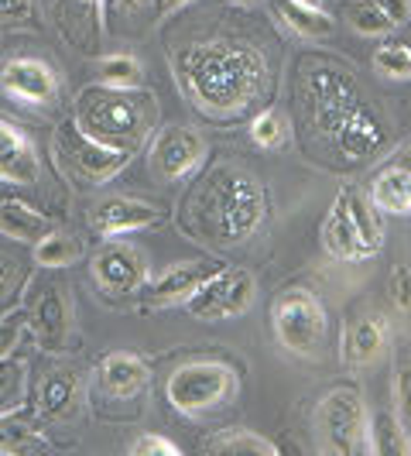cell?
Returning a JSON list of instances; mask_svg holds the SVG:
<instances>
[{"label":"cell","mask_w":411,"mask_h":456,"mask_svg":"<svg viewBox=\"0 0 411 456\" xmlns=\"http://www.w3.org/2000/svg\"><path fill=\"white\" fill-rule=\"evenodd\" d=\"M185 4H192V0H155V11H158L161 18H165V14H175V11H182Z\"/></svg>","instance_id":"42"},{"label":"cell","mask_w":411,"mask_h":456,"mask_svg":"<svg viewBox=\"0 0 411 456\" xmlns=\"http://www.w3.org/2000/svg\"><path fill=\"white\" fill-rule=\"evenodd\" d=\"M31 257L38 268H48V272H62V268H72L79 257H83V240L72 237L66 230H52L45 233L35 248H31Z\"/></svg>","instance_id":"26"},{"label":"cell","mask_w":411,"mask_h":456,"mask_svg":"<svg viewBox=\"0 0 411 456\" xmlns=\"http://www.w3.org/2000/svg\"><path fill=\"white\" fill-rule=\"evenodd\" d=\"M90 274L96 281V289L107 292V296H137L148 285L151 268H148V257H144L141 248L114 237V240H107L100 251L93 254Z\"/></svg>","instance_id":"11"},{"label":"cell","mask_w":411,"mask_h":456,"mask_svg":"<svg viewBox=\"0 0 411 456\" xmlns=\"http://www.w3.org/2000/svg\"><path fill=\"white\" fill-rule=\"evenodd\" d=\"M131 456H179V446L165 436H137L134 443L127 446Z\"/></svg>","instance_id":"38"},{"label":"cell","mask_w":411,"mask_h":456,"mask_svg":"<svg viewBox=\"0 0 411 456\" xmlns=\"http://www.w3.org/2000/svg\"><path fill=\"white\" fill-rule=\"evenodd\" d=\"M302 114L312 134L336 155L346 168H360L377 161L391 148V131L384 117L364 103L360 83L350 69L340 66H309L298 79Z\"/></svg>","instance_id":"1"},{"label":"cell","mask_w":411,"mask_h":456,"mask_svg":"<svg viewBox=\"0 0 411 456\" xmlns=\"http://www.w3.org/2000/svg\"><path fill=\"white\" fill-rule=\"evenodd\" d=\"M288 120L285 114L278 110V107H268V110H261V114L251 120V141L257 148H264V151H278V148H285L288 144Z\"/></svg>","instance_id":"31"},{"label":"cell","mask_w":411,"mask_h":456,"mask_svg":"<svg viewBox=\"0 0 411 456\" xmlns=\"http://www.w3.org/2000/svg\"><path fill=\"white\" fill-rule=\"evenodd\" d=\"M254 298H257V278L247 268H220L185 302V313L203 322L240 320L254 305Z\"/></svg>","instance_id":"9"},{"label":"cell","mask_w":411,"mask_h":456,"mask_svg":"<svg viewBox=\"0 0 411 456\" xmlns=\"http://www.w3.org/2000/svg\"><path fill=\"white\" fill-rule=\"evenodd\" d=\"M274 14L288 31H295L298 38H305V42H322V38H329L336 31L333 14L326 7H302L295 0H274Z\"/></svg>","instance_id":"24"},{"label":"cell","mask_w":411,"mask_h":456,"mask_svg":"<svg viewBox=\"0 0 411 456\" xmlns=\"http://www.w3.org/2000/svg\"><path fill=\"white\" fill-rule=\"evenodd\" d=\"M370 203L377 213H388V216H408L411 213V144L401 148L370 179Z\"/></svg>","instance_id":"18"},{"label":"cell","mask_w":411,"mask_h":456,"mask_svg":"<svg viewBox=\"0 0 411 456\" xmlns=\"http://www.w3.org/2000/svg\"><path fill=\"white\" fill-rule=\"evenodd\" d=\"M59 28L76 48L93 52L103 38V0H55Z\"/></svg>","instance_id":"22"},{"label":"cell","mask_w":411,"mask_h":456,"mask_svg":"<svg viewBox=\"0 0 411 456\" xmlns=\"http://www.w3.org/2000/svg\"><path fill=\"white\" fill-rule=\"evenodd\" d=\"M0 90L21 107H55L62 96V79L59 72L48 66L45 59L35 55H18L0 69Z\"/></svg>","instance_id":"13"},{"label":"cell","mask_w":411,"mask_h":456,"mask_svg":"<svg viewBox=\"0 0 411 456\" xmlns=\"http://www.w3.org/2000/svg\"><path fill=\"white\" fill-rule=\"evenodd\" d=\"M370 443L377 456H411V433L405 422L398 419V411H377L370 422Z\"/></svg>","instance_id":"29"},{"label":"cell","mask_w":411,"mask_h":456,"mask_svg":"<svg viewBox=\"0 0 411 456\" xmlns=\"http://www.w3.org/2000/svg\"><path fill=\"white\" fill-rule=\"evenodd\" d=\"M302 7H326V0H295Z\"/></svg>","instance_id":"43"},{"label":"cell","mask_w":411,"mask_h":456,"mask_svg":"<svg viewBox=\"0 0 411 456\" xmlns=\"http://www.w3.org/2000/svg\"><path fill=\"white\" fill-rule=\"evenodd\" d=\"M24 330H28V309H14L0 316V361L14 357V346L21 343Z\"/></svg>","instance_id":"35"},{"label":"cell","mask_w":411,"mask_h":456,"mask_svg":"<svg viewBox=\"0 0 411 456\" xmlns=\"http://www.w3.org/2000/svg\"><path fill=\"white\" fill-rule=\"evenodd\" d=\"M28 285V265L21 257H11V254H0V305L11 302L18 296V289Z\"/></svg>","instance_id":"34"},{"label":"cell","mask_w":411,"mask_h":456,"mask_svg":"<svg viewBox=\"0 0 411 456\" xmlns=\"http://www.w3.org/2000/svg\"><path fill=\"white\" fill-rule=\"evenodd\" d=\"M172 72L199 114L213 120L244 117L271 90V66L247 42H185L172 52Z\"/></svg>","instance_id":"2"},{"label":"cell","mask_w":411,"mask_h":456,"mask_svg":"<svg viewBox=\"0 0 411 456\" xmlns=\"http://www.w3.org/2000/svg\"><path fill=\"white\" fill-rule=\"evenodd\" d=\"M322 248L333 261H342V265H360V261H370L377 254L367 248L364 233L357 227L353 213H350V203H346V192H336V200L329 206L326 220H322Z\"/></svg>","instance_id":"16"},{"label":"cell","mask_w":411,"mask_h":456,"mask_svg":"<svg viewBox=\"0 0 411 456\" xmlns=\"http://www.w3.org/2000/svg\"><path fill=\"white\" fill-rule=\"evenodd\" d=\"M151 385V367L141 354L131 350H114L100 361V388L117 402L137 398L141 391Z\"/></svg>","instance_id":"20"},{"label":"cell","mask_w":411,"mask_h":456,"mask_svg":"<svg viewBox=\"0 0 411 456\" xmlns=\"http://www.w3.org/2000/svg\"><path fill=\"white\" fill-rule=\"evenodd\" d=\"M342 18H346V24L357 35H364V38H384V35H391L398 28L374 0H346L342 4Z\"/></svg>","instance_id":"30"},{"label":"cell","mask_w":411,"mask_h":456,"mask_svg":"<svg viewBox=\"0 0 411 456\" xmlns=\"http://www.w3.org/2000/svg\"><path fill=\"white\" fill-rule=\"evenodd\" d=\"M374 4H377V7L388 14L391 21L398 24V28L411 18V0H374Z\"/></svg>","instance_id":"40"},{"label":"cell","mask_w":411,"mask_h":456,"mask_svg":"<svg viewBox=\"0 0 411 456\" xmlns=\"http://www.w3.org/2000/svg\"><path fill=\"white\" fill-rule=\"evenodd\" d=\"M52 443L42 429H35L31 422L18 419L14 411L0 415V456H28V453H48Z\"/></svg>","instance_id":"25"},{"label":"cell","mask_w":411,"mask_h":456,"mask_svg":"<svg viewBox=\"0 0 411 456\" xmlns=\"http://www.w3.org/2000/svg\"><path fill=\"white\" fill-rule=\"evenodd\" d=\"M271 330L278 346H285L288 354L316 361L326 350V333H329V316L326 305L312 289H281L271 302Z\"/></svg>","instance_id":"5"},{"label":"cell","mask_w":411,"mask_h":456,"mask_svg":"<svg viewBox=\"0 0 411 456\" xmlns=\"http://www.w3.org/2000/svg\"><path fill=\"white\" fill-rule=\"evenodd\" d=\"M28 398V367L18 361H0V415L18 411Z\"/></svg>","instance_id":"32"},{"label":"cell","mask_w":411,"mask_h":456,"mask_svg":"<svg viewBox=\"0 0 411 456\" xmlns=\"http://www.w3.org/2000/svg\"><path fill=\"white\" fill-rule=\"evenodd\" d=\"M230 4H237V7H251V4H261V0H230Z\"/></svg>","instance_id":"44"},{"label":"cell","mask_w":411,"mask_h":456,"mask_svg":"<svg viewBox=\"0 0 411 456\" xmlns=\"http://www.w3.org/2000/svg\"><path fill=\"white\" fill-rule=\"evenodd\" d=\"M391 322L381 313H364L346 326L342 333V357L350 367H370L388 354Z\"/></svg>","instance_id":"19"},{"label":"cell","mask_w":411,"mask_h":456,"mask_svg":"<svg viewBox=\"0 0 411 456\" xmlns=\"http://www.w3.org/2000/svg\"><path fill=\"white\" fill-rule=\"evenodd\" d=\"M206 155H209V148H206V137L199 131L168 124L151 141L148 165H151V172L158 175L161 183H182L203 165Z\"/></svg>","instance_id":"12"},{"label":"cell","mask_w":411,"mask_h":456,"mask_svg":"<svg viewBox=\"0 0 411 456\" xmlns=\"http://www.w3.org/2000/svg\"><path fill=\"white\" fill-rule=\"evenodd\" d=\"M28 330L48 354L68 350L72 337V292L59 278H48L35 289V298L28 305Z\"/></svg>","instance_id":"10"},{"label":"cell","mask_w":411,"mask_h":456,"mask_svg":"<svg viewBox=\"0 0 411 456\" xmlns=\"http://www.w3.org/2000/svg\"><path fill=\"white\" fill-rule=\"evenodd\" d=\"M213 272H220V265L213 261H182L172 265L168 272H161L151 285H144V305L148 309H168V305H185L189 298L199 292L206 278Z\"/></svg>","instance_id":"17"},{"label":"cell","mask_w":411,"mask_h":456,"mask_svg":"<svg viewBox=\"0 0 411 456\" xmlns=\"http://www.w3.org/2000/svg\"><path fill=\"white\" fill-rule=\"evenodd\" d=\"M408 45H411V42H408Z\"/></svg>","instance_id":"45"},{"label":"cell","mask_w":411,"mask_h":456,"mask_svg":"<svg viewBox=\"0 0 411 456\" xmlns=\"http://www.w3.org/2000/svg\"><path fill=\"white\" fill-rule=\"evenodd\" d=\"M268 189L247 168L220 161L206 172L189 196L182 227L192 240L213 251H233L251 244L268 224Z\"/></svg>","instance_id":"3"},{"label":"cell","mask_w":411,"mask_h":456,"mask_svg":"<svg viewBox=\"0 0 411 456\" xmlns=\"http://www.w3.org/2000/svg\"><path fill=\"white\" fill-rule=\"evenodd\" d=\"M96 83L110 90H141L144 86V66L131 52H114L96 62Z\"/></svg>","instance_id":"28"},{"label":"cell","mask_w":411,"mask_h":456,"mask_svg":"<svg viewBox=\"0 0 411 456\" xmlns=\"http://www.w3.org/2000/svg\"><path fill=\"white\" fill-rule=\"evenodd\" d=\"M394 405H398V419L411 433V364L401 367L398 378H394Z\"/></svg>","instance_id":"39"},{"label":"cell","mask_w":411,"mask_h":456,"mask_svg":"<svg viewBox=\"0 0 411 456\" xmlns=\"http://www.w3.org/2000/svg\"><path fill=\"white\" fill-rule=\"evenodd\" d=\"M148 4H151V0H114V7L120 14H141Z\"/></svg>","instance_id":"41"},{"label":"cell","mask_w":411,"mask_h":456,"mask_svg":"<svg viewBox=\"0 0 411 456\" xmlns=\"http://www.w3.org/2000/svg\"><path fill=\"white\" fill-rule=\"evenodd\" d=\"M42 175V161L21 127L0 120V183L31 185Z\"/></svg>","instance_id":"21"},{"label":"cell","mask_w":411,"mask_h":456,"mask_svg":"<svg viewBox=\"0 0 411 456\" xmlns=\"http://www.w3.org/2000/svg\"><path fill=\"white\" fill-rule=\"evenodd\" d=\"M165 224V213L158 206L141 203V200H127V196H107L90 209V227L114 240V237H131L137 230L158 227Z\"/></svg>","instance_id":"14"},{"label":"cell","mask_w":411,"mask_h":456,"mask_svg":"<svg viewBox=\"0 0 411 456\" xmlns=\"http://www.w3.org/2000/svg\"><path fill=\"white\" fill-rule=\"evenodd\" d=\"M203 453H247V456H278V446H274L268 436L254 433V429H223V433L209 436L199 446Z\"/></svg>","instance_id":"27"},{"label":"cell","mask_w":411,"mask_h":456,"mask_svg":"<svg viewBox=\"0 0 411 456\" xmlns=\"http://www.w3.org/2000/svg\"><path fill=\"white\" fill-rule=\"evenodd\" d=\"M52 230H55V220L38 213V209H31L28 203H18V200H4L0 203V237L35 248Z\"/></svg>","instance_id":"23"},{"label":"cell","mask_w":411,"mask_h":456,"mask_svg":"<svg viewBox=\"0 0 411 456\" xmlns=\"http://www.w3.org/2000/svg\"><path fill=\"white\" fill-rule=\"evenodd\" d=\"M83 395L86 381L83 370L76 367H52L42 374L38 388H35V411L48 422H68L83 409Z\"/></svg>","instance_id":"15"},{"label":"cell","mask_w":411,"mask_h":456,"mask_svg":"<svg viewBox=\"0 0 411 456\" xmlns=\"http://www.w3.org/2000/svg\"><path fill=\"white\" fill-rule=\"evenodd\" d=\"M52 155H55L59 172L72 185H79V189H93V185L110 183L114 175H120L127 168V161H131L127 151L107 148V144L93 141L90 134H83L76 127V120H66V124L55 127V134H52Z\"/></svg>","instance_id":"7"},{"label":"cell","mask_w":411,"mask_h":456,"mask_svg":"<svg viewBox=\"0 0 411 456\" xmlns=\"http://www.w3.org/2000/svg\"><path fill=\"white\" fill-rule=\"evenodd\" d=\"M388 292H391V302H394L401 313H408V316H411V268H408V265L391 268Z\"/></svg>","instance_id":"36"},{"label":"cell","mask_w":411,"mask_h":456,"mask_svg":"<svg viewBox=\"0 0 411 456\" xmlns=\"http://www.w3.org/2000/svg\"><path fill=\"white\" fill-rule=\"evenodd\" d=\"M72 120L93 141L134 155L148 144L158 120L155 93L141 90H110V86H86L72 100Z\"/></svg>","instance_id":"4"},{"label":"cell","mask_w":411,"mask_h":456,"mask_svg":"<svg viewBox=\"0 0 411 456\" xmlns=\"http://www.w3.org/2000/svg\"><path fill=\"white\" fill-rule=\"evenodd\" d=\"M316 433L326 453L336 456H364L374 453L370 443V415L360 388L342 385L333 388L316 409Z\"/></svg>","instance_id":"8"},{"label":"cell","mask_w":411,"mask_h":456,"mask_svg":"<svg viewBox=\"0 0 411 456\" xmlns=\"http://www.w3.org/2000/svg\"><path fill=\"white\" fill-rule=\"evenodd\" d=\"M374 69L384 76V79H398V83H405L411 79V45H381L374 52Z\"/></svg>","instance_id":"33"},{"label":"cell","mask_w":411,"mask_h":456,"mask_svg":"<svg viewBox=\"0 0 411 456\" xmlns=\"http://www.w3.org/2000/svg\"><path fill=\"white\" fill-rule=\"evenodd\" d=\"M165 395H168V405L179 415L199 419V415H209L233 402L240 395V378L223 361H189L172 370Z\"/></svg>","instance_id":"6"},{"label":"cell","mask_w":411,"mask_h":456,"mask_svg":"<svg viewBox=\"0 0 411 456\" xmlns=\"http://www.w3.org/2000/svg\"><path fill=\"white\" fill-rule=\"evenodd\" d=\"M35 0H0V28H28Z\"/></svg>","instance_id":"37"}]
</instances>
